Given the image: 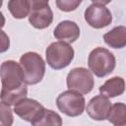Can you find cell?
<instances>
[{
    "label": "cell",
    "instance_id": "cell-12",
    "mask_svg": "<svg viewBox=\"0 0 126 126\" xmlns=\"http://www.w3.org/2000/svg\"><path fill=\"white\" fill-rule=\"evenodd\" d=\"M125 91V81L123 78L115 76L99 87V93L107 97H115L121 95Z\"/></svg>",
    "mask_w": 126,
    "mask_h": 126
},
{
    "label": "cell",
    "instance_id": "cell-14",
    "mask_svg": "<svg viewBox=\"0 0 126 126\" xmlns=\"http://www.w3.org/2000/svg\"><path fill=\"white\" fill-rule=\"evenodd\" d=\"M31 124L33 126H42V125L60 126L62 125V119L57 112L51 109L43 108L41 112L37 115V117L31 122Z\"/></svg>",
    "mask_w": 126,
    "mask_h": 126
},
{
    "label": "cell",
    "instance_id": "cell-1",
    "mask_svg": "<svg viewBox=\"0 0 126 126\" xmlns=\"http://www.w3.org/2000/svg\"><path fill=\"white\" fill-rule=\"evenodd\" d=\"M20 64L24 73V81L27 85L39 83L45 74V62L36 52H26L20 58Z\"/></svg>",
    "mask_w": 126,
    "mask_h": 126
},
{
    "label": "cell",
    "instance_id": "cell-5",
    "mask_svg": "<svg viewBox=\"0 0 126 126\" xmlns=\"http://www.w3.org/2000/svg\"><path fill=\"white\" fill-rule=\"evenodd\" d=\"M58 109L67 116L76 117L81 115L86 106V100L83 94L69 90L61 93L56 98Z\"/></svg>",
    "mask_w": 126,
    "mask_h": 126
},
{
    "label": "cell",
    "instance_id": "cell-16",
    "mask_svg": "<svg viewBox=\"0 0 126 126\" xmlns=\"http://www.w3.org/2000/svg\"><path fill=\"white\" fill-rule=\"evenodd\" d=\"M107 120L115 126H126V104L123 102L112 104Z\"/></svg>",
    "mask_w": 126,
    "mask_h": 126
},
{
    "label": "cell",
    "instance_id": "cell-17",
    "mask_svg": "<svg viewBox=\"0 0 126 126\" xmlns=\"http://www.w3.org/2000/svg\"><path fill=\"white\" fill-rule=\"evenodd\" d=\"M27 94H28V89L26 85H24L18 90L11 91V92L1 91V102L9 106L15 105L18 101H20L24 97H27Z\"/></svg>",
    "mask_w": 126,
    "mask_h": 126
},
{
    "label": "cell",
    "instance_id": "cell-7",
    "mask_svg": "<svg viewBox=\"0 0 126 126\" xmlns=\"http://www.w3.org/2000/svg\"><path fill=\"white\" fill-rule=\"evenodd\" d=\"M85 21L94 29H102L107 27L112 22V15L108 8L104 5L92 4L84 13Z\"/></svg>",
    "mask_w": 126,
    "mask_h": 126
},
{
    "label": "cell",
    "instance_id": "cell-21",
    "mask_svg": "<svg viewBox=\"0 0 126 126\" xmlns=\"http://www.w3.org/2000/svg\"><path fill=\"white\" fill-rule=\"evenodd\" d=\"M93 4H98V5H107L111 2V0H91Z\"/></svg>",
    "mask_w": 126,
    "mask_h": 126
},
{
    "label": "cell",
    "instance_id": "cell-15",
    "mask_svg": "<svg viewBox=\"0 0 126 126\" xmlns=\"http://www.w3.org/2000/svg\"><path fill=\"white\" fill-rule=\"evenodd\" d=\"M8 10L15 19H25L31 14L29 0H9Z\"/></svg>",
    "mask_w": 126,
    "mask_h": 126
},
{
    "label": "cell",
    "instance_id": "cell-9",
    "mask_svg": "<svg viewBox=\"0 0 126 126\" xmlns=\"http://www.w3.org/2000/svg\"><path fill=\"white\" fill-rule=\"evenodd\" d=\"M43 108V105L40 104L37 100L24 97L14 105V112L21 119L31 123L37 117Z\"/></svg>",
    "mask_w": 126,
    "mask_h": 126
},
{
    "label": "cell",
    "instance_id": "cell-3",
    "mask_svg": "<svg viewBox=\"0 0 126 126\" xmlns=\"http://www.w3.org/2000/svg\"><path fill=\"white\" fill-rule=\"evenodd\" d=\"M73 47L65 41H56L48 45L45 50L47 64L54 70H60L67 67L74 58Z\"/></svg>",
    "mask_w": 126,
    "mask_h": 126
},
{
    "label": "cell",
    "instance_id": "cell-18",
    "mask_svg": "<svg viewBox=\"0 0 126 126\" xmlns=\"http://www.w3.org/2000/svg\"><path fill=\"white\" fill-rule=\"evenodd\" d=\"M83 0H56V6L63 12L75 11L82 3Z\"/></svg>",
    "mask_w": 126,
    "mask_h": 126
},
{
    "label": "cell",
    "instance_id": "cell-13",
    "mask_svg": "<svg viewBox=\"0 0 126 126\" xmlns=\"http://www.w3.org/2000/svg\"><path fill=\"white\" fill-rule=\"evenodd\" d=\"M104 42L112 48H123L126 46V27L118 26L103 34Z\"/></svg>",
    "mask_w": 126,
    "mask_h": 126
},
{
    "label": "cell",
    "instance_id": "cell-10",
    "mask_svg": "<svg viewBox=\"0 0 126 126\" xmlns=\"http://www.w3.org/2000/svg\"><path fill=\"white\" fill-rule=\"evenodd\" d=\"M53 35L56 39L60 41H65L72 43L76 41L80 36V28L79 26L69 20L60 22L53 31Z\"/></svg>",
    "mask_w": 126,
    "mask_h": 126
},
{
    "label": "cell",
    "instance_id": "cell-2",
    "mask_svg": "<svg viewBox=\"0 0 126 126\" xmlns=\"http://www.w3.org/2000/svg\"><path fill=\"white\" fill-rule=\"evenodd\" d=\"M116 65L115 56L106 48L95 47L88 57V66L93 74L102 78L112 73Z\"/></svg>",
    "mask_w": 126,
    "mask_h": 126
},
{
    "label": "cell",
    "instance_id": "cell-8",
    "mask_svg": "<svg viewBox=\"0 0 126 126\" xmlns=\"http://www.w3.org/2000/svg\"><path fill=\"white\" fill-rule=\"evenodd\" d=\"M111 107V103L107 96L103 94H98L91 98V100L87 104V113L88 115L97 121L107 119L109 110Z\"/></svg>",
    "mask_w": 126,
    "mask_h": 126
},
{
    "label": "cell",
    "instance_id": "cell-4",
    "mask_svg": "<svg viewBox=\"0 0 126 126\" xmlns=\"http://www.w3.org/2000/svg\"><path fill=\"white\" fill-rule=\"evenodd\" d=\"M1 83L4 92H11L27 85L24 81V73L20 63L7 60L1 64Z\"/></svg>",
    "mask_w": 126,
    "mask_h": 126
},
{
    "label": "cell",
    "instance_id": "cell-11",
    "mask_svg": "<svg viewBox=\"0 0 126 126\" xmlns=\"http://www.w3.org/2000/svg\"><path fill=\"white\" fill-rule=\"evenodd\" d=\"M53 21V12L49 5L32 10L29 16L30 24L38 30L45 29L51 25Z\"/></svg>",
    "mask_w": 126,
    "mask_h": 126
},
{
    "label": "cell",
    "instance_id": "cell-20",
    "mask_svg": "<svg viewBox=\"0 0 126 126\" xmlns=\"http://www.w3.org/2000/svg\"><path fill=\"white\" fill-rule=\"evenodd\" d=\"M30 5H31V12L36 8H40L43 6L48 5L49 0H29Z\"/></svg>",
    "mask_w": 126,
    "mask_h": 126
},
{
    "label": "cell",
    "instance_id": "cell-19",
    "mask_svg": "<svg viewBox=\"0 0 126 126\" xmlns=\"http://www.w3.org/2000/svg\"><path fill=\"white\" fill-rule=\"evenodd\" d=\"M0 109H1L0 124L2 126H10V125H12V123H13V115H12V111H11L9 105L1 102Z\"/></svg>",
    "mask_w": 126,
    "mask_h": 126
},
{
    "label": "cell",
    "instance_id": "cell-6",
    "mask_svg": "<svg viewBox=\"0 0 126 126\" xmlns=\"http://www.w3.org/2000/svg\"><path fill=\"white\" fill-rule=\"evenodd\" d=\"M66 83L69 90L81 93L83 94H89L94 85L92 71L84 67L72 69L67 75Z\"/></svg>",
    "mask_w": 126,
    "mask_h": 126
}]
</instances>
